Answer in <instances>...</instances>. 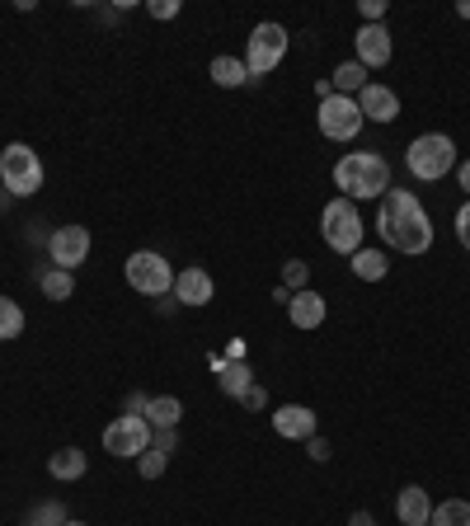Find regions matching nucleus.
<instances>
[{
    "label": "nucleus",
    "instance_id": "ddd939ff",
    "mask_svg": "<svg viewBox=\"0 0 470 526\" xmlns=\"http://www.w3.org/2000/svg\"><path fill=\"white\" fill-rule=\"evenodd\" d=\"M358 109L367 123H395L400 118V99H395V90H386V85H376V80H367V90L358 94Z\"/></svg>",
    "mask_w": 470,
    "mask_h": 526
},
{
    "label": "nucleus",
    "instance_id": "20e7f679",
    "mask_svg": "<svg viewBox=\"0 0 470 526\" xmlns=\"http://www.w3.org/2000/svg\"><path fill=\"white\" fill-rule=\"evenodd\" d=\"M0 188H10V198H33L43 188V160L29 141H10L0 151Z\"/></svg>",
    "mask_w": 470,
    "mask_h": 526
},
{
    "label": "nucleus",
    "instance_id": "f704fd0d",
    "mask_svg": "<svg viewBox=\"0 0 470 526\" xmlns=\"http://www.w3.org/2000/svg\"><path fill=\"white\" fill-rule=\"evenodd\" d=\"M240 404L245 409H268V395H264V386H250L245 395H240Z\"/></svg>",
    "mask_w": 470,
    "mask_h": 526
},
{
    "label": "nucleus",
    "instance_id": "c756f323",
    "mask_svg": "<svg viewBox=\"0 0 470 526\" xmlns=\"http://www.w3.org/2000/svg\"><path fill=\"white\" fill-rule=\"evenodd\" d=\"M306 451H311V461H320V465H325L329 456H334V447H329V442H325L320 433H315V437H306Z\"/></svg>",
    "mask_w": 470,
    "mask_h": 526
},
{
    "label": "nucleus",
    "instance_id": "ea45409f",
    "mask_svg": "<svg viewBox=\"0 0 470 526\" xmlns=\"http://www.w3.org/2000/svg\"><path fill=\"white\" fill-rule=\"evenodd\" d=\"M66 526H85V522H66Z\"/></svg>",
    "mask_w": 470,
    "mask_h": 526
},
{
    "label": "nucleus",
    "instance_id": "a878e982",
    "mask_svg": "<svg viewBox=\"0 0 470 526\" xmlns=\"http://www.w3.org/2000/svg\"><path fill=\"white\" fill-rule=\"evenodd\" d=\"M24 334V306L10 301V296H0V343H10Z\"/></svg>",
    "mask_w": 470,
    "mask_h": 526
},
{
    "label": "nucleus",
    "instance_id": "c9c22d12",
    "mask_svg": "<svg viewBox=\"0 0 470 526\" xmlns=\"http://www.w3.org/2000/svg\"><path fill=\"white\" fill-rule=\"evenodd\" d=\"M348 526H376V522H372V512H367V508H358L353 517H348Z\"/></svg>",
    "mask_w": 470,
    "mask_h": 526
},
{
    "label": "nucleus",
    "instance_id": "5701e85b",
    "mask_svg": "<svg viewBox=\"0 0 470 526\" xmlns=\"http://www.w3.org/2000/svg\"><path fill=\"white\" fill-rule=\"evenodd\" d=\"M428 526H470V503H466V498L433 503V517H428Z\"/></svg>",
    "mask_w": 470,
    "mask_h": 526
},
{
    "label": "nucleus",
    "instance_id": "72a5a7b5",
    "mask_svg": "<svg viewBox=\"0 0 470 526\" xmlns=\"http://www.w3.org/2000/svg\"><path fill=\"white\" fill-rule=\"evenodd\" d=\"M151 447H156V451H165V456H174V447H179V433H174V428H165V433H156V437H151Z\"/></svg>",
    "mask_w": 470,
    "mask_h": 526
},
{
    "label": "nucleus",
    "instance_id": "393cba45",
    "mask_svg": "<svg viewBox=\"0 0 470 526\" xmlns=\"http://www.w3.org/2000/svg\"><path fill=\"white\" fill-rule=\"evenodd\" d=\"M71 517H66V503L62 498H47V503H33L29 517H24V526H66Z\"/></svg>",
    "mask_w": 470,
    "mask_h": 526
},
{
    "label": "nucleus",
    "instance_id": "6e6552de",
    "mask_svg": "<svg viewBox=\"0 0 470 526\" xmlns=\"http://www.w3.org/2000/svg\"><path fill=\"white\" fill-rule=\"evenodd\" d=\"M315 123H320V137L329 141H353L362 132V109L358 99H348V94H329V99H320V113H315Z\"/></svg>",
    "mask_w": 470,
    "mask_h": 526
},
{
    "label": "nucleus",
    "instance_id": "412c9836",
    "mask_svg": "<svg viewBox=\"0 0 470 526\" xmlns=\"http://www.w3.org/2000/svg\"><path fill=\"white\" fill-rule=\"evenodd\" d=\"M207 71H212V80H217L221 90H240V85L250 80V71H245V57H217Z\"/></svg>",
    "mask_w": 470,
    "mask_h": 526
},
{
    "label": "nucleus",
    "instance_id": "9b49d317",
    "mask_svg": "<svg viewBox=\"0 0 470 526\" xmlns=\"http://www.w3.org/2000/svg\"><path fill=\"white\" fill-rule=\"evenodd\" d=\"M353 47H358V66H367V71H372V66H386L395 52L386 24H362V29L353 33Z\"/></svg>",
    "mask_w": 470,
    "mask_h": 526
},
{
    "label": "nucleus",
    "instance_id": "7ed1b4c3",
    "mask_svg": "<svg viewBox=\"0 0 470 526\" xmlns=\"http://www.w3.org/2000/svg\"><path fill=\"white\" fill-rule=\"evenodd\" d=\"M405 165L414 179L438 184V179H447L456 170V141L447 132H423V137H414L405 146Z\"/></svg>",
    "mask_w": 470,
    "mask_h": 526
},
{
    "label": "nucleus",
    "instance_id": "f3484780",
    "mask_svg": "<svg viewBox=\"0 0 470 526\" xmlns=\"http://www.w3.org/2000/svg\"><path fill=\"white\" fill-rule=\"evenodd\" d=\"M85 470H90V456L80 447H62L47 456V475L57 484H71V480H85Z\"/></svg>",
    "mask_w": 470,
    "mask_h": 526
},
{
    "label": "nucleus",
    "instance_id": "c85d7f7f",
    "mask_svg": "<svg viewBox=\"0 0 470 526\" xmlns=\"http://www.w3.org/2000/svg\"><path fill=\"white\" fill-rule=\"evenodd\" d=\"M456 240H461V249L470 254V202L456 207Z\"/></svg>",
    "mask_w": 470,
    "mask_h": 526
},
{
    "label": "nucleus",
    "instance_id": "423d86ee",
    "mask_svg": "<svg viewBox=\"0 0 470 526\" xmlns=\"http://www.w3.org/2000/svg\"><path fill=\"white\" fill-rule=\"evenodd\" d=\"M320 235H325V245L334 249V254H358L362 249V217L358 207L348 198H334L320 212Z\"/></svg>",
    "mask_w": 470,
    "mask_h": 526
},
{
    "label": "nucleus",
    "instance_id": "39448f33",
    "mask_svg": "<svg viewBox=\"0 0 470 526\" xmlns=\"http://www.w3.org/2000/svg\"><path fill=\"white\" fill-rule=\"evenodd\" d=\"M123 273H127V287L141 296H170L174 292V268L165 254H156V249H137V254H127L123 263Z\"/></svg>",
    "mask_w": 470,
    "mask_h": 526
},
{
    "label": "nucleus",
    "instance_id": "2eb2a0df",
    "mask_svg": "<svg viewBox=\"0 0 470 526\" xmlns=\"http://www.w3.org/2000/svg\"><path fill=\"white\" fill-rule=\"evenodd\" d=\"M395 517H400L405 526H428V517H433V498H428V489H423V484H405L400 498H395Z\"/></svg>",
    "mask_w": 470,
    "mask_h": 526
},
{
    "label": "nucleus",
    "instance_id": "b1692460",
    "mask_svg": "<svg viewBox=\"0 0 470 526\" xmlns=\"http://www.w3.org/2000/svg\"><path fill=\"white\" fill-rule=\"evenodd\" d=\"M386 268H391V263H386L381 249H358V254H353V273H358L362 282H381L386 278Z\"/></svg>",
    "mask_w": 470,
    "mask_h": 526
},
{
    "label": "nucleus",
    "instance_id": "1a4fd4ad",
    "mask_svg": "<svg viewBox=\"0 0 470 526\" xmlns=\"http://www.w3.org/2000/svg\"><path fill=\"white\" fill-rule=\"evenodd\" d=\"M146 447H151V423L141 414H118L104 428V451L118 456V461H137Z\"/></svg>",
    "mask_w": 470,
    "mask_h": 526
},
{
    "label": "nucleus",
    "instance_id": "4be33fe9",
    "mask_svg": "<svg viewBox=\"0 0 470 526\" xmlns=\"http://www.w3.org/2000/svg\"><path fill=\"white\" fill-rule=\"evenodd\" d=\"M38 287H43L47 301H71V292H76V278H71L66 268H47V273H38Z\"/></svg>",
    "mask_w": 470,
    "mask_h": 526
},
{
    "label": "nucleus",
    "instance_id": "dca6fc26",
    "mask_svg": "<svg viewBox=\"0 0 470 526\" xmlns=\"http://www.w3.org/2000/svg\"><path fill=\"white\" fill-rule=\"evenodd\" d=\"M287 315H292V325L297 329H320L325 325V315H329V306H325V296L315 292V287H306V292H292Z\"/></svg>",
    "mask_w": 470,
    "mask_h": 526
},
{
    "label": "nucleus",
    "instance_id": "f03ea898",
    "mask_svg": "<svg viewBox=\"0 0 470 526\" xmlns=\"http://www.w3.org/2000/svg\"><path fill=\"white\" fill-rule=\"evenodd\" d=\"M334 184L344 188L348 202L386 198L391 193V165H386V155H376V151H348L334 165Z\"/></svg>",
    "mask_w": 470,
    "mask_h": 526
},
{
    "label": "nucleus",
    "instance_id": "4c0bfd02",
    "mask_svg": "<svg viewBox=\"0 0 470 526\" xmlns=\"http://www.w3.org/2000/svg\"><path fill=\"white\" fill-rule=\"evenodd\" d=\"M456 15H461V19H470V0H461V5H456Z\"/></svg>",
    "mask_w": 470,
    "mask_h": 526
},
{
    "label": "nucleus",
    "instance_id": "6ab92c4d",
    "mask_svg": "<svg viewBox=\"0 0 470 526\" xmlns=\"http://www.w3.org/2000/svg\"><path fill=\"white\" fill-rule=\"evenodd\" d=\"M179 418H184V404H179V395H151V404H146V423H151L156 433H165V428H179Z\"/></svg>",
    "mask_w": 470,
    "mask_h": 526
},
{
    "label": "nucleus",
    "instance_id": "f8f14e48",
    "mask_svg": "<svg viewBox=\"0 0 470 526\" xmlns=\"http://www.w3.org/2000/svg\"><path fill=\"white\" fill-rule=\"evenodd\" d=\"M170 296L179 301V306H207V301L217 296V282H212V273H203V268L193 263V268H179V273H174Z\"/></svg>",
    "mask_w": 470,
    "mask_h": 526
},
{
    "label": "nucleus",
    "instance_id": "9d476101",
    "mask_svg": "<svg viewBox=\"0 0 470 526\" xmlns=\"http://www.w3.org/2000/svg\"><path fill=\"white\" fill-rule=\"evenodd\" d=\"M47 259L57 268H66V273H76L80 263L90 259V231L85 226H57L47 235Z\"/></svg>",
    "mask_w": 470,
    "mask_h": 526
},
{
    "label": "nucleus",
    "instance_id": "0eeeda50",
    "mask_svg": "<svg viewBox=\"0 0 470 526\" xmlns=\"http://www.w3.org/2000/svg\"><path fill=\"white\" fill-rule=\"evenodd\" d=\"M282 57H287V29L273 24V19L254 24L250 47H245V71H250V80L254 76H273V71L282 66Z\"/></svg>",
    "mask_w": 470,
    "mask_h": 526
},
{
    "label": "nucleus",
    "instance_id": "a211bd4d",
    "mask_svg": "<svg viewBox=\"0 0 470 526\" xmlns=\"http://www.w3.org/2000/svg\"><path fill=\"white\" fill-rule=\"evenodd\" d=\"M217 386H221V395H231V400H240L245 390L254 386V372H250V362L245 357H226L217 367Z\"/></svg>",
    "mask_w": 470,
    "mask_h": 526
},
{
    "label": "nucleus",
    "instance_id": "7c9ffc66",
    "mask_svg": "<svg viewBox=\"0 0 470 526\" xmlns=\"http://www.w3.org/2000/svg\"><path fill=\"white\" fill-rule=\"evenodd\" d=\"M146 15H151V19H174V15H179V0H151V5H146Z\"/></svg>",
    "mask_w": 470,
    "mask_h": 526
},
{
    "label": "nucleus",
    "instance_id": "f257e3e1",
    "mask_svg": "<svg viewBox=\"0 0 470 526\" xmlns=\"http://www.w3.org/2000/svg\"><path fill=\"white\" fill-rule=\"evenodd\" d=\"M376 231L400 254H428L433 249V217L423 212V202L405 188H391L376 207Z\"/></svg>",
    "mask_w": 470,
    "mask_h": 526
},
{
    "label": "nucleus",
    "instance_id": "4468645a",
    "mask_svg": "<svg viewBox=\"0 0 470 526\" xmlns=\"http://www.w3.org/2000/svg\"><path fill=\"white\" fill-rule=\"evenodd\" d=\"M273 433L287 442H306V437H315V414L306 404H282V409H273Z\"/></svg>",
    "mask_w": 470,
    "mask_h": 526
},
{
    "label": "nucleus",
    "instance_id": "473e14b6",
    "mask_svg": "<svg viewBox=\"0 0 470 526\" xmlns=\"http://www.w3.org/2000/svg\"><path fill=\"white\" fill-rule=\"evenodd\" d=\"M358 10H362V19H367V24H381V19H386V0H362Z\"/></svg>",
    "mask_w": 470,
    "mask_h": 526
},
{
    "label": "nucleus",
    "instance_id": "e433bc0d",
    "mask_svg": "<svg viewBox=\"0 0 470 526\" xmlns=\"http://www.w3.org/2000/svg\"><path fill=\"white\" fill-rule=\"evenodd\" d=\"M456 179H461V188L470 193V160H461V174H456Z\"/></svg>",
    "mask_w": 470,
    "mask_h": 526
},
{
    "label": "nucleus",
    "instance_id": "bb28decb",
    "mask_svg": "<svg viewBox=\"0 0 470 526\" xmlns=\"http://www.w3.org/2000/svg\"><path fill=\"white\" fill-rule=\"evenodd\" d=\"M282 287H287V292H306V287H311V263H301V259L282 263Z\"/></svg>",
    "mask_w": 470,
    "mask_h": 526
},
{
    "label": "nucleus",
    "instance_id": "2f4dec72",
    "mask_svg": "<svg viewBox=\"0 0 470 526\" xmlns=\"http://www.w3.org/2000/svg\"><path fill=\"white\" fill-rule=\"evenodd\" d=\"M146 404H151V395H146V390H132V395L123 400V414H141V418H146Z\"/></svg>",
    "mask_w": 470,
    "mask_h": 526
},
{
    "label": "nucleus",
    "instance_id": "cd10ccee",
    "mask_svg": "<svg viewBox=\"0 0 470 526\" xmlns=\"http://www.w3.org/2000/svg\"><path fill=\"white\" fill-rule=\"evenodd\" d=\"M165 465H170V456H165V451H156V447H146V451L137 456L141 480H160V475H165Z\"/></svg>",
    "mask_w": 470,
    "mask_h": 526
},
{
    "label": "nucleus",
    "instance_id": "58836bf2",
    "mask_svg": "<svg viewBox=\"0 0 470 526\" xmlns=\"http://www.w3.org/2000/svg\"><path fill=\"white\" fill-rule=\"evenodd\" d=\"M0 207H10V188H0Z\"/></svg>",
    "mask_w": 470,
    "mask_h": 526
},
{
    "label": "nucleus",
    "instance_id": "aec40b11",
    "mask_svg": "<svg viewBox=\"0 0 470 526\" xmlns=\"http://www.w3.org/2000/svg\"><path fill=\"white\" fill-rule=\"evenodd\" d=\"M329 85H334V94H348V99H358V94L367 90V66H358V62L334 66V76H329Z\"/></svg>",
    "mask_w": 470,
    "mask_h": 526
}]
</instances>
